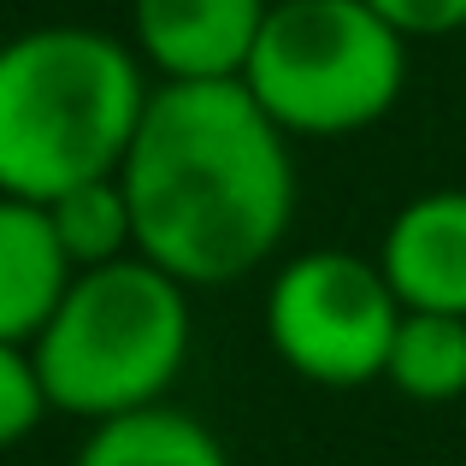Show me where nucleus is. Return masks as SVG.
<instances>
[{
    "instance_id": "obj_1",
    "label": "nucleus",
    "mask_w": 466,
    "mask_h": 466,
    "mask_svg": "<svg viewBox=\"0 0 466 466\" xmlns=\"http://www.w3.org/2000/svg\"><path fill=\"white\" fill-rule=\"evenodd\" d=\"M118 177L137 213V254L189 289L260 272L296 218V159L242 77L154 83Z\"/></svg>"
},
{
    "instance_id": "obj_2",
    "label": "nucleus",
    "mask_w": 466,
    "mask_h": 466,
    "mask_svg": "<svg viewBox=\"0 0 466 466\" xmlns=\"http://www.w3.org/2000/svg\"><path fill=\"white\" fill-rule=\"evenodd\" d=\"M154 83L137 42L95 24H35L0 42V195L54 201L118 171Z\"/></svg>"
},
{
    "instance_id": "obj_3",
    "label": "nucleus",
    "mask_w": 466,
    "mask_h": 466,
    "mask_svg": "<svg viewBox=\"0 0 466 466\" xmlns=\"http://www.w3.org/2000/svg\"><path fill=\"white\" fill-rule=\"evenodd\" d=\"M189 296L142 254L83 266L30 342L47 408L95 425L166 401L189 366Z\"/></svg>"
},
{
    "instance_id": "obj_4",
    "label": "nucleus",
    "mask_w": 466,
    "mask_h": 466,
    "mask_svg": "<svg viewBox=\"0 0 466 466\" xmlns=\"http://www.w3.org/2000/svg\"><path fill=\"white\" fill-rule=\"evenodd\" d=\"M408 47L366 0H272L242 83L284 137H354L401 101Z\"/></svg>"
},
{
    "instance_id": "obj_5",
    "label": "nucleus",
    "mask_w": 466,
    "mask_h": 466,
    "mask_svg": "<svg viewBox=\"0 0 466 466\" xmlns=\"http://www.w3.org/2000/svg\"><path fill=\"white\" fill-rule=\"evenodd\" d=\"M401 301L378 260L349 248L289 254L266 284V342L296 378L319 390H360L384 378Z\"/></svg>"
},
{
    "instance_id": "obj_6",
    "label": "nucleus",
    "mask_w": 466,
    "mask_h": 466,
    "mask_svg": "<svg viewBox=\"0 0 466 466\" xmlns=\"http://www.w3.org/2000/svg\"><path fill=\"white\" fill-rule=\"evenodd\" d=\"M272 0H130V42L159 83L242 77Z\"/></svg>"
},
{
    "instance_id": "obj_7",
    "label": "nucleus",
    "mask_w": 466,
    "mask_h": 466,
    "mask_svg": "<svg viewBox=\"0 0 466 466\" xmlns=\"http://www.w3.org/2000/svg\"><path fill=\"white\" fill-rule=\"evenodd\" d=\"M378 272L401 308L466 319V189H425L384 225Z\"/></svg>"
},
{
    "instance_id": "obj_8",
    "label": "nucleus",
    "mask_w": 466,
    "mask_h": 466,
    "mask_svg": "<svg viewBox=\"0 0 466 466\" xmlns=\"http://www.w3.org/2000/svg\"><path fill=\"white\" fill-rule=\"evenodd\" d=\"M71 278L77 266L59 248L47 207L24 201V195H0V337L35 342V330L54 319Z\"/></svg>"
},
{
    "instance_id": "obj_9",
    "label": "nucleus",
    "mask_w": 466,
    "mask_h": 466,
    "mask_svg": "<svg viewBox=\"0 0 466 466\" xmlns=\"http://www.w3.org/2000/svg\"><path fill=\"white\" fill-rule=\"evenodd\" d=\"M71 466H237V461L207 420H195L189 408H171V401H154V408L118 413V420H95Z\"/></svg>"
},
{
    "instance_id": "obj_10",
    "label": "nucleus",
    "mask_w": 466,
    "mask_h": 466,
    "mask_svg": "<svg viewBox=\"0 0 466 466\" xmlns=\"http://www.w3.org/2000/svg\"><path fill=\"white\" fill-rule=\"evenodd\" d=\"M384 384L408 401L443 408L466 396V319L461 313H401L384 360Z\"/></svg>"
},
{
    "instance_id": "obj_11",
    "label": "nucleus",
    "mask_w": 466,
    "mask_h": 466,
    "mask_svg": "<svg viewBox=\"0 0 466 466\" xmlns=\"http://www.w3.org/2000/svg\"><path fill=\"white\" fill-rule=\"evenodd\" d=\"M47 218L59 230V248L71 254V266H106V260H125L137 254V213H130V189L118 171L89 183H71L59 189L54 201H42Z\"/></svg>"
},
{
    "instance_id": "obj_12",
    "label": "nucleus",
    "mask_w": 466,
    "mask_h": 466,
    "mask_svg": "<svg viewBox=\"0 0 466 466\" xmlns=\"http://www.w3.org/2000/svg\"><path fill=\"white\" fill-rule=\"evenodd\" d=\"M47 413L54 408H47V390H42V372H35L30 342L0 337V449H18Z\"/></svg>"
},
{
    "instance_id": "obj_13",
    "label": "nucleus",
    "mask_w": 466,
    "mask_h": 466,
    "mask_svg": "<svg viewBox=\"0 0 466 466\" xmlns=\"http://www.w3.org/2000/svg\"><path fill=\"white\" fill-rule=\"evenodd\" d=\"M378 18H390L408 42H443L466 30V0H366Z\"/></svg>"
}]
</instances>
